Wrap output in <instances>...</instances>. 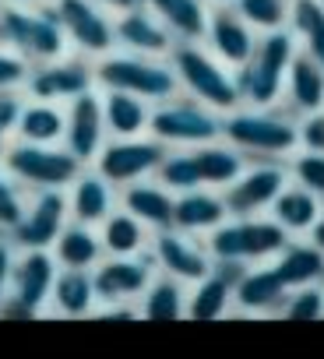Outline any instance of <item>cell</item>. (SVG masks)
<instances>
[{
    "label": "cell",
    "mask_w": 324,
    "mask_h": 359,
    "mask_svg": "<svg viewBox=\"0 0 324 359\" xmlns=\"http://www.w3.org/2000/svg\"><path fill=\"white\" fill-rule=\"evenodd\" d=\"M88 88H95L92 60L88 57H78V53H64V57H53V60L29 64V78H25L22 95L50 99V102L67 106L74 95H81Z\"/></svg>",
    "instance_id": "11"
},
{
    "label": "cell",
    "mask_w": 324,
    "mask_h": 359,
    "mask_svg": "<svg viewBox=\"0 0 324 359\" xmlns=\"http://www.w3.org/2000/svg\"><path fill=\"white\" fill-rule=\"evenodd\" d=\"M191 151H194V162H198L201 187H212V191H226L247 169V155L240 148H233L229 141H222V137H215L208 144H198Z\"/></svg>",
    "instance_id": "30"
},
{
    "label": "cell",
    "mask_w": 324,
    "mask_h": 359,
    "mask_svg": "<svg viewBox=\"0 0 324 359\" xmlns=\"http://www.w3.org/2000/svg\"><path fill=\"white\" fill-rule=\"evenodd\" d=\"M25 78H29V60L0 43V92H22Z\"/></svg>",
    "instance_id": "42"
},
{
    "label": "cell",
    "mask_w": 324,
    "mask_h": 359,
    "mask_svg": "<svg viewBox=\"0 0 324 359\" xmlns=\"http://www.w3.org/2000/svg\"><path fill=\"white\" fill-rule=\"evenodd\" d=\"M50 306L57 317H92L99 299L92 285V271H74V268H57L53 289H50Z\"/></svg>",
    "instance_id": "32"
},
{
    "label": "cell",
    "mask_w": 324,
    "mask_h": 359,
    "mask_svg": "<svg viewBox=\"0 0 324 359\" xmlns=\"http://www.w3.org/2000/svg\"><path fill=\"white\" fill-rule=\"evenodd\" d=\"M22 92H0V155L15 141V123H18V109H22Z\"/></svg>",
    "instance_id": "43"
},
{
    "label": "cell",
    "mask_w": 324,
    "mask_h": 359,
    "mask_svg": "<svg viewBox=\"0 0 324 359\" xmlns=\"http://www.w3.org/2000/svg\"><path fill=\"white\" fill-rule=\"evenodd\" d=\"M92 317H102V320H137L141 310H137V303H102V306H95Z\"/></svg>",
    "instance_id": "47"
},
{
    "label": "cell",
    "mask_w": 324,
    "mask_h": 359,
    "mask_svg": "<svg viewBox=\"0 0 324 359\" xmlns=\"http://www.w3.org/2000/svg\"><path fill=\"white\" fill-rule=\"evenodd\" d=\"M0 162L8 165V172L22 184L25 194L32 191H67L71 180L85 169L64 144H25L11 141L0 155Z\"/></svg>",
    "instance_id": "7"
},
{
    "label": "cell",
    "mask_w": 324,
    "mask_h": 359,
    "mask_svg": "<svg viewBox=\"0 0 324 359\" xmlns=\"http://www.w3.org/2000/svg\"><path fill=\"white\" fill-rule=\"evenodd\" d=\"M282 95L289 99V109L299 116L324 109V67L310 53L296 50V57L289 60V71H285Z\"/></svg>",
    "instance_id": "25"
},
{
    "label": "cell",
    "mask_w": 324,
    "mask_h": 359,
    "mask_svg": "<svg viewBox=\"0 0 324 359\" xmlns=\"http://www.w3.org/2000/svg\"><path fill=\"white\" fill-rule=\"evenodd\" d=\"M113 32H116V50L144 53V57H170L177 39L162 25L144 4H134L120 15H113Z\"/></svg>",
    "instance_id": "18"
},
{
    "label": "cell",
    "mask_w": 324,
    "mask_h": 359,
    "mask_svg": "<svg viewBox=\"0 0 324 359\" xmlns=\"http://www.w3.org/2000/svg\"><path fill=\"white\" fill-rule=\"evenodd\" d=\"M292 176H296V184H303L306 191L324 198V151H303L292 162Z\"/></svg>",
    "instance_id": "41"
},
{
    "label": "cell",
    "mask_w": 324,
    "mask_h": 359,
    "mask_svg": "<svg viewBox=\"0 0 324 359\" xmlns=\"http://www.w3.org/2000/svg\"><path fill=\"white\" fill-rule=\"evenodd\" d=\"M236 15L261 36L275 29H289V0H236Z\"/></svg>",
    "instance_id": "38"
},
{
    "label": "cell",
    "mask_w": 324,
    "mask_h": 359,
    "mask_svg": "<svg viewBox=\"0 0 324 359\" xmlns=\"http://www.w3.org/2000/svg\"><path fill=\"white\" fill-rule=\"evenodd\" d=\"M0 43H4L8 50H15L18 57H25L29 64L71 53L67 39H64V29H60V22L53 15V4L25 8V4L4 0V4H0Z\"/></svg>",
    "instance_id": "6"
},
{
    "label": "cell",
    "mask_w": 324,
    "mask_h": 359,
    "mask_svg": "<svg viewBox=\"0 0 324 359\" xmlns=\"http://www.w3.org/2000/svg\"><path fill=\"white\" fill-rule=\"evenodd\" d=\"M226 219H229V208H226L222 194L212 187H194V191H184L173 198V229H180V233L201 236V233H212Z\"/></svg>",
    "instance_id": "23"
},
{
    "label": "cell",
    "mask_w": 324,
    "mask_h": 359,
    "mask_svg": "<svg viewBox=\"0 0 324 359\" xmlns=\"http://www.w3.org/2000/svg\"><path fill=\"white\" fill-rule=\"evenodd\" d=\"M11 4H25V8H43V4H53V0H11Z\"/></svg>",
    "instance_id": "50"
},
{
    "label": "cell",
    "mask_w": 324,
    "mask_h": 359,
    "mask_svg": "<svg viewBox=\"0 0 324 359\" xmlns=\"http://www.w3.org/2000/svg\"><path fill=\"white\" fill-rule=\"evenodd\" d=\"M53 15L64 29L67 50L88 60L106 57L116 50V32H113V11H106L95 0H53Z\"/></svg>",
    "instance_id": "9"
},
{
    "label": "cell",
    "mask_w": 324,
    "mask_h": 359,
    "mask_svg": "<svg viewBox=\"0 0 324 359\" xmlns=\"http://www.w3.org/2000/svg\"><path fill=\"white\" fill-rule=\"evenodd\" d=\"M282 317L289 320H320L324 317V289L313 282V285H299V289H289L282 310Z\"/></svg>",
    "instance_id": "39"
},
{
    "label": "cell",
    "mask_w": 324,
    "mask_h": 359,
    "mask_svg": "<svg viewBox=\"0 0 324 359\" xmlns=\"http://www.w3.org/2000/svg\"><path fill=\"white\" fill-rule=\"evenodd\" d=\"M306 233H310V243H313V247L324 254V215H317V222H313Z\"/></svg>",
    "instance_id": "48"
},
{
    "label": "cell",
    "mask_w": 324,
    "mask_h": 359,
    "mask_svg": "<svg viewBox=\"0 0 324 359\" xmlns=\"http://www.w3.org/2000/svg\"><path fill=\"white\" fill-rule=\"evenodd\" d=\"M208 8H226V4H236V0H205Z\"/></svg>",
    "instance_id": "51"
},
{
    "label": "cell",
    "mask_w": 324,
    "mask_h": 359,
    "mask_svg": "<svg viewBox=\"0 0 324 359\" xmlns=\"http://www.w3.org/2000/svg\"><path fill=\"white\" fill-rule=\"evenodd\" d=\"M39 313L32 310V306H25L18 296H4V299H0V320H36Z\"/></svg>",
    "instance_id": "46"
},
{
    "label": "cell",
    "mask_w": 324,
    "mask_h": 359,
    "mask_svg": "<svg viewBox=\"0 0 324 359\" xmlns=\"http://www.w3.org/2000/svg\"><path fill=\"white\" fill-rule=\"evenodd\" d=\"M102 99V120H106V137H137L148 134V120H151V102L130 95V92H116V88H99Z\"/></svg>",
    "instance_id": "29"
},
{
    "label": "cell",
    "mask_w": 324,
    "mask_h": 359,
    "mask_svg": "<svg viewBox=\"0 0 324 359\" xmlns=\"http://www.w3.org/2000/svg\"><path fill=\"white\" fill-rule=\"evenodd\" d=\"M67 198L64 191H32L25 198L22 219L8 229L18 250H50L57 233L67 226Z\"/></svg>",
    "instance_id": "12"
},
{
    "label": "cell",
    "mask_w": 324,
    "mask_h": 359,
    "mask_svg": "<svg viewBox=\"0 0 324 359\" xmlns=\"http://www.w3.org/2000/svg\"><path fill=\"white\" fill-rule=\"evenodd\" d=\"M240 264H226V261H215L212 271L205 278L194 282V292L187 296V317L191 320H215L229 310L233 303V285L240 278Z\"/></svg>",
    "instance_id": "22"
},
{
    "label": "cell",
    "mask_w": 324,
    "mask_h": 359,
    "mask_svg": "<svg viewBox=\"0 0 324 359\" xmlns=\"http://www.w3.org/2000/svg\"><path fill=\"white\" fill-rule=\"evenodd\" d=\"M285 184H289V172L278 162H254L222 191V201L229 215H261L264 208H271V201Z\"/></svg>",
    "instance_id": "15"
},
{
    "label": "cell",
    "mask_w": 324,
    "mask_h": 359,
    "mask_svg": "<svg viewBox=\"0 0 324 359\" xmlns=\"http://www.w3.org/2000/svg\"><path fill=\"white\" fill-rule=\"evenodd\" d=\"M148 134L158 137L166 148H198L222 137V113L194 102L191 95H173L151 106Z\"/></svg>",
    "instance_id": "8"
},
{
    "label": "cell",
    "mask_w": 324,
    "mask_h": 359,
    "mask_svg": "<svg viewBox=\"0 0 324 359\" xmlns=\"http://www.w3.org/2000/svg\"><path fill=\"white\" fill-rule=\"evenodd\" d=\"M95 4H102L106 11H113V15H120V11H127V8H134V4H141V0H95Z\"/></svg>",
    "instance_id": "49"
},
{
    "label": "cell",
    "mask_w": 324,
    "mask_h": 359,
    "mask_svg": "<svg viewBox=\"0 0 324 359\" xmlns=\"http://www.w3.org/2000/svg\"><path fill=\"white\" fill-rule=\"evenodd\" d=\"M222 141L240 148L243 155L285 158L299 148V130L289 113L275 106H236L222 113Z\"/></svg>",
    "instance_id": "3"
},
{
    "label": "cell",
    "mask_w": 324,
    "mask_h": 359,
    "mask_svg": "<svg viewBox=\"0 0 324 359\" xmlns=\"http://www.w3.org/2000/svg\"><path fill=\"white\" fill-rule=\"evenodd\" d=\"M166 144L151 134H137V137H106V144L99 148V155L88 162L99 176H106L109 184L120 191L134 180H148L155 176Z\"/></svg>",
    "instance_id": "10"
},
{
    "label": "cell",
    "mask_w": 324,
    "mask_h": 359,
    "mask_svg": "<svg viewBox=\"0 0 324 359\" xmlns=\"http://www.w3.org/2000/svg\"><path fill=\"white\" fill-rule=\"evenodd\" d=\"M64 127H67V113L60 102L50 99H22L18 109V123H15V141L25 144H64Z\"/></svg>",
    "instance_id": "24"
},
{
    "label": "cell",
    "mask_w": 324,
    "mask_h": 359,
    "mask_svg": "<svg viewBox=\"0 0 324 359\" xmlns=\"http://www.w3.org/2000/svg\"><path fill=\"white\" fill-rule=\"evenodd\" d=\"M289 32L296 36V46L324 67V4L289 0Z\"/></svg>",
    "instance_id": "36"
},
{
    "label": "cell",
    "mask_w": 324,
    "mask_h": 359,
    "mask_svg": "<svg viewBox=\"0 0 324 359\" xmlns=\"http://www.w3.org/2000/svg\"><path fill=\"white\" fill-rule=\"evenodd\" d=\"M25 191H22V184L8 172V165L0 162V233H8L18 219H22V212H25Z\"/></svg>",
    "instance_id": "40"
},
{
    "label": "cell",
    "mask_w": 324,
    "mask_h": 359,
    "mask_svg": "<svg viewBox=\"0 0 324 359\" xmlns=\"http://www.w3.org/2000/svg\"><path fill=\"white\" fill-rule=\"evenodd\" d=\"M53 278H57V261L50 250H18L11 271V296H18L25 306L43 313L50 306Z\"/></svg>",
    "instance_id": "19"
},
{
    "label": "cell",
    "mask_w": 324,
    "mask_h": 359,
    "mask_svg": "<svg viewBox=\"0 0 324 359\" xmlns=\"http://www.w3.org/2000/svg\"><path fill=\"white\" fill-rule=\"evenodd\" d=\"M289 289L282 285V278L275 275L271 264L264 268H243L236 285H233V303L240 310H250V313H268V310H282Z\"/></svg>",
    "instance_id": "27"
},
{
    "label": "cell",
    "mask_w": 324,
    "mask_h": 359,
    "mask_svg": "<svg viewBox=\"0 0 324 359\" xmlns=\"http://www.w3.org/2000/svg\"><path fill=\"white\" fill-rule=\"evenodd\" d=\"M0 4H4V0H0Z\"/></svg>",
    "instance_id": "53"
},
{
    "label": "cell",
    "mask_w": 324,
    "mask_h": 359,
    "mask_svg": "<svg viewBox=\"0 0 324 359\" xmlns=\"http://www.w3.org/2000/svg\"><path fill=\"white\" fill-rule=\"evenodd\" d=\"M296 36L289 29L261 32L250 60L236 67V88H240V106H275L282 99L285 71L289 60L296 57Z\"/></svg>",
    "instance_id": "4"
},
{
    "label": "cell",
    "mask_w": 324,
    "mask_h": 359,
    "mask_svg": "<svg viewBox=\"0 0 324 359\" xmlns=\"http://www.w3.org/2000/svg\"><path fill=\"white\" fill-rule=\"evenodd\" d=\"M141 4L170 29L177 43H201L208 25V4L205 0H141Z\"/></svg>",
    "instance_id": "28"
},
{
    "label": "cell",
    "mask_w": 324,
    "mask_h": 359,
    "mask_svg": "<svg viewBox=\"0 0 324 359\" xmlns=\"http://www.w3.org/2000/svg\"><path fill=\"white\" fill-rule=\"evenodd\" d=\"M226 67H243L257 46V32L236 15L233 4L226 8H212L208 11V25H205V39H201Z\"/></svg>",
    "instance_id": "17"
},
{
    "label": "cell",
    "mask_w": 324,
    "mask_h": 359,
    "mask_svg": "<svg viewBox=\"0 0 324 359\" xmlns=\"http://www.w3.org/2000/svg\"><path fill=\"white\" fill-rule=\"evenodd\" d=\"M15 257H18V247L11 243L8 233H0V299L11 292V271H15Z\"/></svg>",
    "instance_id": "45"
},
{
    "label": "cell",
    "mask_w": 324,
    "mask_h": 359,
    "mask_svg": "<svg viewBox=\"0 0 324 359\" xmlns=\"http://www.w3.org/2000/svg\"><path fill=\"white\" fill-rule=\"evenodd\" d=\"M317 4H324V0H317Z\"/></svg>",
    "instance_id": "52"
},
{
    "label": "cell",
    "mask_w": 324,
    "mask_h": 359,
    "mask_svg": "<svg viewBox=\"0 0 324 359\" xmlns=\"http://www.w3.org/2000/svg\"><path fill=\"white\" fill-rule=\"evenodd\" d=\"M64 198H67V215L74 222H85V226H99L116 208V187L109 184L106 176H99L92 165H85L71 180V187L64 191Z\"/></svg>",
    "instance_id": "20"
},
{
    "label": "cell",
    "mask_w": 324,
    "mask_h": 359,
    "mask_svg": "<svg viewBox=\"0 0 324 359\" xmlns=\"http://www.w3.org/2000/svg\"><path fill=\"white\" fill-rule=\"evenodd\" d=\"M148 254L155 261V271L162 275H173L180 278L184 285H194L198 278H205L212 271V254L208 247H201L191 233H180V229H155L151 233V243H148Z\"/></svg>",
    "instance_id": "13"
},
{
    "label": "cell",
    "mask_w": 324,
    "mask_h": 359,
    "mask_svg": "<svg viewBox=\"0 0 324 359\" xmlns=\"http://www.w3.org/2000/svg\"><path fill=\"white\" fill-rule=\"evenodd\" d=\"M50 254H53L57 268H74V271H92L106 257L102 254L99 229L95 226H85V222H74V219H67V226L57 233Z\"/></svg>",
    "instance_id": "26"
},
{
    "label": "cell",
    "mask_w": 324,
    "mask_h": 359,
    "mask_svg": "<svg viewBox=\"0 0 324 359\" xmlns=\"http://www.w3.org/2000/svg\"><path fill=\"white\" fill-rule=\"evenodd\" d=\"M155 180H158L166 191H173V194H184V191L201 187L194 151H191V148H177V151L166 148V155H162V162H158V169H155Z\"/></svg>",
    "instance_id": "37"
},
{
    "label": "cell",
    "mask_w": 324,
    "mask_h": 359,
    "mask_svg": "<svg viewBox=\"0 0 324 359\" xmlns=\"http://www.w3.org/2000/svg\"><path fill=\"white\" fill-rule=\"evenodd\" d=\"M95 229H99V240H102V254L106 257H134V254H144L148 243H151V229L144 222H137L130 212H123L120 205Z\"/></svg>",
    "instance_id": "31"
},
{
    "label": "cell",
    "mask_w": 324,
    "mask_h": 359,
    "mask_svg": "<svg viewBox=\"0 0 324 359\" xmlns=\"http://www.w3.org/2000/svg\"><path fill=\"white\" fill-rule=\"evenodd\" d=\"M275 275L282 278L285 289H299V285H313L324 282V254L313 243H285L275 254Z\"/></svg>",
    "instance_id": "34"
},
{
    "label": "cell",
    "mask_w": 324,
    "mask_h": 359,
    "mask_svg": "<svg viewBox=\"0 0 324 359\" xmlns=\"http://www.w3.org/2000/svg\"><path fill=\"white\" fill-rule=\"evenodd\" d=\"M289 243V233L275 222V219H257V215H229L226 222H219L208 233V254L212 261H226V264H261L268 257H275L282 247Z\"/></svg>",
    "instance_id": "5"
},
{
    "label": "cell",
    "mask_w": 324,
    "mask_h": 359,
    "mask_svg": "<svg viewBox=\"0 0 324 359\" xmlns=\"http://www.w3.org/2000/svg\"><path fill=\"white\" fill-rule=\"evenodd\" d=\"M95 71V88H116V92H130L144 102H162L180 95V81L170 67L166 57H144V53H130V50H109L106 57L92 60Z\"/></svg>",
    "instance_id": "2"
},
{
    "label": "cell",
    "mask_w": 324,
    "mask_h": 359,
    "mask_svg": "<svg viewBox=\"0 0 324 359\" xmlns=\"http://www.w3.org/2000/svg\"><path fill=\"white\" fill-rule=\"evenodd\" d=\"M296 130H299V148H306V151H324V109L303 113V120L296 123Z\"/></svg>",
    "instance_id": "44"
},
{
    "label": "cell",
    "mask_w": 324,
    "mask_h": 359,
    "mask_svg": "<svg viewBox=\"0 0 324 359\" xmlns=\"http://www.w3.org/2000/svg\"><path fill=\"white\" fill-rule=\"evenodd\" d=\"M166 60H170V67L180 81V92L191 95L194 102H201L215 113H229V109L240 106V88H236L233 67H226L208 46L177 43Z\"/></svg>",
    "instance_id": "1"
},
{
    "label": "cell",
    "mask_w": 324,
    "mask_h": 359,
    "mask_svg": "<svg viewBox=\"0 0 324 359\" xmlns=\"http://www.w3.org/2000/svg\"><path fill=\"white\" fill-rule=\"evenodd\" d=\"M67 127H64V148L78 158V162H92L99 155V148L106 144V120H102V99L99 88H88L81 95H74L67 106Z\"/></svg>",
    "instance_id": "16"
},
{
    "label": "cell",
    "mask_w": 324,
    "mask_h": 359,
    "mask_svg": "<svg viewBox=\"0 0 324 359\" xmlns=\"http://www.w3.org/2000/svg\"><path fill=\"white\" fill-rule=\"evenodd\" d=\"M317 215H320V198L313 194V191H306L303 184H296V187H282L278 191V198L271 201V219L292 236V233H306L313 222H317Z\"/></svg>",
    "instance_id": "35"
},
{
    "label": "cell",
    "mask_w": 324,
    "mask_h": 359,
    "mask_svg": "<svg viewBox=\"0 0 324 359\" xmlns=\"http://www.w3.org/2000/svg\"><path fill=\"white\" fill-rule=\"evenodd\" d=\"M137 310L144 320H180L187 317V292L184 282L173 275L155 271L151 282L144 285V292L137 296Z\"/></svg>",
    "instance_id": "33"
},
{
    "label": "cell",
    "mask_w": 324,
    "mask_h": 359,
    "mask_svg": "<svg viewBox=\"0 0 324 359\" xmlns=\"http://www.w3.org/2000/svg\"><path fill=\"white\" fill-rule=\"evenodd\" d=\"M173 191H166L155 176L148 180H134V184L116 191V205L123 212H130L137 222H144L151 233L155 229H170L173 226Z\"/></svg>",
    "instance_id": "21"
},
{
    "label": "cell",
    "mask_w": 324,
    "mask_h": 359,
    "mask_svg": "<svg viewBox=\"0 0 324 359\" xmlns=\"http://www.w3.org/2000/svg\"><path fill=\"white\" fill-rule=\"evenodd\" d=\"M155 275V261L151 254H134V257H102L92 268V285H95V299L102 303H137V296L144 292V285Z\"/></svg>",
    "instance_id": "14"
}]
</instances>
